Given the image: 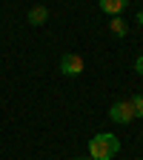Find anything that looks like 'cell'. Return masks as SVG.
I'll use <instances>...</instances> for the list:
<instances>
[{"mask_svg": "<svg viewBox=\"0 0 143 160\" xmlns=\"http://www.w3.org/2000/svg\"><path fill=\"white\" fill-rule=\"evenodd\" d=\"M117 152H120V140L112 132H100L89 140V157L92 160H115Z\"/></svg>", "mask_w": 143, "mask_h": 160, "instance_id": "1", "label": "cell"}, {"mask_svg": "<svg viewBox=\"0 0 143 160\" xmlns=\"http://www.w3.org/2000/svg\"><path fill=\"white\" fill-rule=\"evenodd\" d=\"M83 69H86V63H83V57H80V54L66 52L63 57H60V74H63V77H80Z\"/></svg>", "mask_w": 143, "mask_h": 160, "instance_id": "2", "label": "cell"}, {"mask_svg": "<svg viewBox=\"0 0 143 160\" xmlns=\"http://www.w3.org/2000/svg\"><path fill=\"white\" fill-rule=\"evenodd\" d=\"M109 117L115 120L117 126H129L132 120H135V106H132V100H117V103H112Z\"/></svg>", "mask_w": 143, "mask_h": 160, "instance_id": "3", "label": "cell"}, {"mask_svg": "<svg viewBox=\"0 0 143 160\" xmlns=\"http://www.w3.org/2000/svg\"><path fill=\"white\" fill-rule=\"evenodd\" d=\"M100 12H106L109 17H120V12H123L129 6V0H97Z\"/></svg>", "mask_w": 143, "mask_h": 160, "instance_id": "4", "label": "cell"}, {"mask_svg": "<svg viewBox=\"0 0 143 160\" xmlns=\"http://www.w3.org/2000/svg\"><path fill=\"white\" fill-rule=\"evenodd\" d=\"M46 20H49V9L46 6H32L29 9V23L32 26H43Z\"/></svg>", "mask_w": 143, "mask_h": 160, "instance_id": "5", "label": "cell"}, {"mask_svg": "<svg viewBox=\"0 0 143 160\" xmlns=\"http://www.w3.org/2000/svg\"><path fill=\"white\" fill-rule=\"evenodd\" d=\"M109 32H112L115 37H126V34H129V23H126L123 17H112V20H109Z\"/></svg>", "mask_w": 143, "mask_h": 160, "instance_id": "6", "label": "cell"}, {"mask_svg": "<svg viewBox=\"0 0 143 160\" xmlns=\"http://www.w3.org/2000/svg\"><path fill=\"white\" fill-rule=\"evenodd\" d=\"M132 106H135V117H143V92H137L132 97Z\"/></svg>", "mask_w": 143, "mask_h": 160, "instance_id": "7", "label": "cell"}, {"mask_svg": "<svg viewBox=\"0 0 143 160\" xmlns=\"http://www.w3.org/2000/svg\"><path fill=\"white\" fill-rule=\"evenodd\" d=\"M135 72L143 77V54H137V60H135Z\"/></svg>", "mask_w": 143, "mask_h": 160, "instance_id": "8", "label": "cell"}, {"mask_svg": "<svg viewBox=\"0 0 143 160\" xmlns=\"http://www.w3.org/2000/svg\"><path fill=\"white\" fill-rule=\"evenodd\" d=\"M137 26H143V12H137Z\"/></svg>", "mask_w": 143, "mask_h": 160, "instance_id": "9", "label": "cell"}, {"mask_svg": "<svg viewBox=\"0 0 143 160\" xmlns=\"http://www.w3.org/2000/svg\"><path fill=\"white\" fill-rule=\"evenodd\" d=\"M72 160H92V157H72Z\"/></svg>", "mask_w": 143, "mask_h": 160, "instance_id": "10", "label": "cell"}]
</instances>
